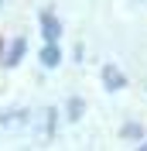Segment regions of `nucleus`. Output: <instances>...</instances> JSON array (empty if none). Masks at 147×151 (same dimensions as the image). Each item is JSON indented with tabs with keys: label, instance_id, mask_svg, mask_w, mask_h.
<instances>
[{
	"label": "nucleus",
	"instance_id": "nucleus-1",
	"mask_svg": "<svg viewBox=\"0 0 147 151\" xmlns=\"http://www.w3.org/2000/svg\"><path fill=\"white\" fill-rule=\"evenodd\" d=\"M103 83H106V89H123L127 86V76L120 72L116 65H106L103 69Z\"/></svg>",
	"mask_w": 147,
	"mask_h": 151
},
{
	"label": "nucleus",
	"instance_id": "nucleus-2",
	"mask_svg": "<svg viewBox=\"0 0 147 151\" xmlns=\"http://www.w3.org/2000/svg\"><path fill=\"white\" fill-rule=\"evenodd\" d=\"M41 31H45V38H48V41H55V38L62 35V24H58V17H55V14H41Z\"/></svg>",
	"mask_w": 147,
	"mask_h": 151
},
{
	"label": "nucleus",
	"instance_id": "nucleus-3",
	"mask_svg": "<svg viewBox=\"0 0 147 151\" xmlns=\"http://www.w3.org/2000/svg\"><path fill=\"white\" fill-rule=\"evenodd\" d=\"M58 62H62V48H58L55 41H48V45L41 48V65L51 69V65H58Z\"/></svg>",
	"mask_w": 147,
	"mask_h": 151
},
{
	"label": "nucleus",
	"instance_id": "nucleus-4",
	"mask_svg": "<svg viewBox=\"0 0 147 151\" xmlns=\"http://www.w3.org/2000/svg\"><path fill=\"white\" fill-rule=\"evenodd\" d=\"M24 38H17V41H14V45H10V55H7V65H14V62H21V58H24Z\"/></svg>",
	"mask_w": 147,
	"mask_h": 151
},
{
	"label": "nucleus",
	"instance_id": "nucleus-5",
	"mask_svg": "<svg viewBox=\"0 0 147 151\" xmlns=\"http://www.w3.org/2000/svg\"><path fill=\"white\" fill-rule=\"evenodd\" d=\"M82 100H79V96H72V100H69V110H65V113H69V120H79V117H82Z\"/></svg>",
	"mask_w": 147,
	"mask_h": 151
},
{
	"label": "nucleus",
	"instance_id": "nucleus-6",
	"mask_svg": "<svg viewBox=\"0 0 147 151\" xmlns=\"http://www.w3.org/2000/svg\"><path fill=\"white\" fill-rule=\"evenodd\" d=\"M123 137H130V141H140V137H144V127H140V124H127V127H123Z\"/></svg>",
	"mask_w": 147,
	"mask_h": 151
},
{
	"label": "nucleus",
	"instance_id": "nucleus-7",
	"mask_svg": "<svg viewBox=\"0 0 147 151\" xmlns=\"http://www.w3.org/2000/svg\"><path fill=\"white\" fill-rule=\"evenodd\" d=\"M137 151H147V141H144V144H140V148H137Z\"/></svg>",
	"mask_w": 147,
	"mask_h": 151
}]
</instances>
